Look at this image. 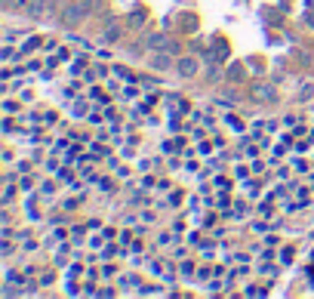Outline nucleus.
Returning a JSON list of instances; mask_svg holds the SVG:
<instances>
[{"label":"nucleus","instance_id":"nucleus-5","mask_svg":"<svg viewBox=\"0 0 314 299\" xmlns=\"http://www.w3.org/2000/svg\"><path fill=\"white\" fill-rule=\"evenodd\" d=\"M117 37H120V25H117V22H111V25L102 31V40H105V43H114Z\"/></svg>","mask_w":314,"mask_h":299},{"label":"nucleus","instance_id":"nucleus-3","mask_svg":"<svg viewBox=\"0 0 314 299\" xmlns=\"http://www.w3.org/2000/svg\"><path fill=\"white\" fill-rule=\"evenodd\" d=\"M53 9H56V0H31V6H28V16L40 19V16H46V13H53Z\"/></svg>","mask_w":314,"mask_h":299},{"label":"nucleus","instance_id":"nucleus-1","mask_svg":"<svg viewBox=\"0 0 314 299\" xmlns=\"http://www.w3.org/2000/svg\"><path fill=\"white\" fill-rule=\"evenodd\" d=\"M89 9H92V0H71V3L62 9V25L65 28L80 25V22L89 16Z\"/></svg>","mask_w":314,"mask_h":299},{"label":"nucleus","instance_id":"nucleus-7","mask_svg":"<svg viewBox=\"0 0 314 299\" xmlns=\"http://www.w3.org/2000/svg\"><path fill=\"white\" fill-rule=\"evenodd\" d=\"M256 99H274V90H256Z\"/></svg>","mask_w":314,"mask_h":299},{"label":"nucleus","instance_id":"nucleus-8","mask_svg":"<svg viewBox=\"0 0 314 299\" xmlns=\"http://www.w3.org/2000/svg\"><path fill=\"white\" fill-rule=\"evenodd\" d=\"M311 93H314V90H311V84H308V87H305V90H302V93H299V99L305 102V99H311Z\"/></svg>","mask_w":314,"mask_h":299},{"label":"nucleus","instance_id":"nucleus-4","mask_svg":"<svg viewBox=\"0 0 314 299\" xmlns=\"http://www.w3.org/2000/svg\"><path fill=\"white\" fill-rule=\"evenodd\" d=\"M176 68H179V74H182V77H194V74H197V68H200V62H197L194 56H182V59L176 62Z\"/></svg>","mask_w":314,"mask_h":299},{"label":"nucleus","instance_id":"nucleus-6","mask_svg":"<svg viewBox=\"0 0 314 299\" xmlns=\"http://www.w3.org/2000/svg\"><path fill=\"white\" fill-rule=\"evenodd\" d=\"M228 77H231V80H240V77H243V68H240V65H231V68H228Z\"/></svg>","mask_w":314,"mask_h":299},{"label":"nucleus","instance_id":"nucleus-9","mask_svg":"<svg viewBox=\"0 0 314 299\" xmlns=\"http://www.w3.org/2000/svg\"><path fill=\"white\" fill-rule=\"evenodd\" d=\"M308 25H311V28H314V16H308Z\"/></svg>","mask_w":314,"mask_h":299},{"label":"nucleus","instance_id":"nucleus-2","mask_svg":"<svg viewBox=\"0 0 314 299\" xmlns=\"http://www.w3.org/2000/svg\"><path fill=\"white\" fill-rule=\"evenodd\" d=\"M148 68H154V71H170L172 68V50H160L148 59Z\"/></svg>","mask_w":314,"mask_h":299}]
</instances>
